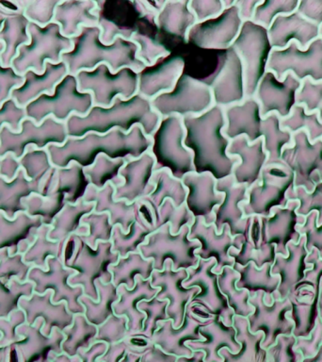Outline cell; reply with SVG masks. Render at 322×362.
I'll return each mask as SVG.
<instances>
[{
    "label": "cell",
    "mask_w": 322,
    "mask_h": 362,
    "mask_svg": "<svg viewBox=\"0 0 322 362\" xmlns=\"http://www.w3.org/2000/svg\"><path fill=\"white\" fill-rule=\"evenodd\" d=\"M152 139L140 126L124 133L113 129L107 134L90 132L81 138L68 137L61 146L50 144L47 147L51 163L56 168H66L71 163H78L82 168L92 166L99 156L116 158H136L149 152Z\"/></svg>",
    "instance_id": "cell-1"
},
{
    "label": "cell",
    "mask_w": 322,
    "mask_h": 362,
    "mask_svg": "<svg viewBox=\"0 0 322 362\" xmlns=\"http://www.w3.org/2000/svg\"><path fill=\"white\" fill-rule=\"evenodd\" d=\"M186 130L184 144L193 155L194 172L209 173L216 180L231 177L239 158L229 155L231 140L223 134L225 109L213 105L200 115L183 117Z\"/></svg>",
    "instance_id": "cell-2"
},
{
    "label": "cell",
    "mask_w": 322,
    "mask_h": 362,
    "mask_svg": "<svg viewBox=\"0 0 322 362\" xmlns=\"http://www.w3.org/2000/svg\"><path fill=\"white\" fill-rule=\"evenodd\" d=\"M160 121V115L153 109L151 100L138 93L129 99L119 96L110 107L93 106L86 115H72L65 126L68 137L81 138L90 132L104 135L113 129L129 133L136 126L141 127L151 137Z\"/></svg>",
    "instance_id": "cell-3"
},
{
    "label": "cell",
    "mask_w": 322,
    "mask_h": 362,
    "mask_svg": "<svg viewBox=\"0 0 322 362\" xmlns=\"http://www.w3.org/2000/svg\"><path fill=\"white\" fill-rule=\"evenodd\" d=\"M72 42V50L61 55V62L66 64L70 75L93 70L103 64L113 74L123 68H131L140 74L146 68L137 58V45L121 37L112 45H105L101 41V28L98 25L82 27L80 33L73 37Z\"/></svg>",
    "instance_id": "cell-4"
},
{
    "label": "cell",
    "mask_w": 322,
    "mask_h": 362,
    "mask_svg": "<svg viewBox=\"0 0 322 362\" xmlns=\"http://www.w3.org/2000/svg\"><path fill=\"white\" fill-rule=\"evenodd\" d=\"M226 126L223 134L230 140L245 136L251 144L264 140L268 153L267 165H281L282 149L292 143L293 134L281 127V119L276 113L263 117L258 101L245 98L242 103L225 109Z\"/></svg>",
    "instance_id": "cell-5"
},
{
    "label": "cell",
    "mask_w": 322,
    "mask_h": 362,
    "mask_svg": "<svg viewBox=\"0 0 322 362\" xmlns=\"http://www.w3.org/2000/svg\"><path fill=\"white\" fill-rule=\"evenodd\" d=\"M28 34L30 42L20 47L11 62V66L19 75H24L28 70L42 74L47 62L59 64L62 54L72 50V39L62 35L61 27L55 22L45 27L30 23Z\"/></svg>",
    "instance_id": "cell-6"
},
{
    "label": "cell",
    "mask_w": 322,
    "mask_h": 362,
    "mask_svg": "<svg viewBox=\"0 0 322 362\" xmlns=\"http://www.w3.org/2000/svg\"><path fill=\"white\" fill-rule=\"evenodd\" d=\"M183 117L169 115L161 118L160 126L151 136V154L155 158V170L168 169L178 180L194 172L193 155L186 148Z\"/></svg>",
    "instance_id": "cell-7"
},
{
    "label": "cell",
    "mask_w": 322,
    "mask_h": 362,
    "mask_svg": "<svg viewBox=\"0 0 322 362\" xmlns=\"http://www.w3.org/2000/svg\"><path fill=\"white\" fill-rule=\"evenodd\" d=\"M93 106V95L79 90L76 76L68 74L56 85L52 95H40L25 110L27 117L39 124L49 116L65 123L72 115H86Z\"/></svg>",
    "instance_id": "cell-8"
},
{
    "label": "cell",
    "mask_w": 322,
    "mask_h": 362,
    "mask_svg": "<svg viewBox=\"0 0 322 362\" xmlns=\"http://www.w3.org/2000/svg\"><path fill=\"white\" fill-rule=\"evenodd\" d=\"M76 76L79 90L93 95V106L110 107L119 96L129 99L138 90V73L131 68H123L113 74L103 64L93 70L80 71Z\"/></svg>",
    "instance_id": "cell-9"
},
{
    "label": "cell",
    "mask_w": 322,
    "mask_h": 362,
    "mask_svg": "<svg viewBox=\"0 0 322 362\" xmlns=\"http://www.w3.org/2000/svg\"><path fill=\"white\" fill-rule=\"evenodd\" d=\"M232 47L239 54L244 66L245 96L254 98L257 87L267 72L271 47L268 28L253 21L243 22Z\"/></svg>",
    "instance_id": "cell-10"
},
{
    "label": "cell",
    "mask_w": 322,
    "mask_h": 362,
    "mask_svg": "<svg viewBox=\"0 0 322 362\" xmlns=\"http://www.w3.org/2000/svg\"><path fill=\"white\" fill-rule=\"evenodd\" d=\"M67 138L65 123L56 121L52 116L45 118L39 124L32 119L25 118L22 122L19 132H13L7 126L0 130V158L11 153L19 160L28 146L45 150L50 144L61 146Z\"/></svg>",
    "instance_id": "cell-11"
},
{
    "label": "cell",
    "mask_w": 322,
    "mask_h": 362,
    "mask_svg": "<svg viewBox=\"0 0 322 362\" xmlns=\"http://www.w3.org/2000/svg\"><path fill=\"white\" fill-rule=\"evenodd\" d=\"M153 109L161 118L169 115L186 117L200 115L214 105L210 88L205 81L184 74L174 90L161 93L151 100Z\"/></svg>",
    "instance_id": "cell-12"
},
{
    "label": "cell",
    "mask_w": 322,
    "mask_h": 362,
    "mask_svg": "<svg viewBox=\"0 0 322 362\" xmlns=\"http://www.w3.org/2000/svg\"><path fill=\"white\" fill-rule=\"evenodd\" d=\"M267 71H270L279 81L287 73H292L299 81L311 78L314 82L322 81V38L318 37L305 50L296 42H291L284 49L271 50Z\"/></svg>",
    "instance_id": "cell-13"
},
{
    "label": "cell",
    "mask_w": 322,
    "mask_h": 362,
    "mask_svg": "<svg viewBox=\"0 0 322 362\" xmlns=\"http://www.w3.org/2000/svg\"><path fill=\"white\" fill-rule=\"evenodd\" d=\"M203 81L210 88L214 105L226 109L245 100L244 66L232 47L222 50L216 70Z\"/></svg>",
    "instance_id": "cell-14"
},
{
    "label": "cell",
    "mask_w": 322,
    "mask_h": 362,
    "mask_svg": "<svg viewBox=\"0 0 322 362\" xmlns=\"http://www.w3.org/2000/svg\"><path fill=\"white\" fill-rule=\"evenodd\" d=\"M243 20L236 4L225 8L215 18L197 22L189 30L186 42L203 49L225 50L232 47L242 30Z\"/></svg>",
    "instance_id": "cell-15"
},
{
    "label": "cell",
    "mask_w": 322,
    "mask_h": 362,
    "mask_svg": "<svg viewBox=\"0 0 322 362\" xmlns=\"http://www.w3.org/2000/svg\"><path fill=\"white\" fill-rule=\"evenodd\" d=\"M299 81L292 73H287L279 81L270 71H267L259 82L254 98L258 101L263 117L276 113L280 119L288 117L296 105V95L301 89Z\"/></svg>",
    "instance_id": "cell-16"
},
{
    "label": "cell",
    "mask_w": 322,
    "mask_h": 362,
    "mask_svg": "<svg viewBox=\"0 0 322 362\" xmlns=\"http://www.w3.org/2000/svg\"><path fill=\"white\" fill-rule=\"evenodd\" d=\"M155 170V158L150 151L141 157L126 160L119 173L121 182L115 187V199L133 204L148 197L154 189L151 180Z\"/></svg>",
    "instance_id": "cell-17"
},
{
    "label": "cell",
    "mask_w": 322,
    "mask_h": 362,
    "mask_svg": "<svg viewBox=\"0 0 322 362\" xmlns=\"http://www.w3.org/2000/svg\"><path fill=\"white\" fill-rule=\"evenodd\" d=\"M271 47L284 49L291 42H296L302 50L319 37V27L308 21L298 11L277 16L268 28Z\"/></svg>",
    "instance_id": "cell-18"
},
{
    "label": "cell",
    "mask_w": 322,
    "mask_h": 362,
    "mask_svg": "<svg viewBox=\"0 0 322 362\" xmlns=\"http://www.w3.org/2000/svg\"><path fill=\"white\" fill-rule=\"evenodd\" d=\"M228 153L239 160L232 174L237 184L248 187L259 180L268 158L263 139L251 144L245 136H239L231 140Z\"/></svg>",
    "instance_id": "cell-19"
},
{
    "label": "cell",
    "mask_w": 322,
    "mask_h": 362,
    "mask_svg": "<svg viewBox=\"0 0 322 362\" xmlns=\"http://www.w3.org/2000/svg\"><path fill=\"white\" fill-rule=\"evenodd\" d=\"M66 75L68 69L64 62L59 64L47 62L45 64L44 72L42 74L34 72L33 70L27 71L23 75L24 82L21 86L11 92V98L18 104V106L25 107L44 93L52 95L56 85Z\"/></svg>",
    "instance_id": "cell-20"
},
{
    "label": "cell",
    "mask_w": 322,
    "mask_h": 362,
    "mask_svg": "<svg viewBox=\"0 0 322 362\" xmlns=\"http://www.w3.org/2000/svg\"><path fill=\"white\" fill-rule=\"evenodd\" d=\"M188 194L186 205L194 216H205L210 214L222 204L223 194L217 192V180L209 173H189L182 178Z\"/></svg>",
    "instance_id": "cell-21"
},
{
    "label": "cell",
    "mask_w": 322,
    "mask_h": 362,
    "mask_svg": "<svg viewBox=\"0 0 322 362\" xmlns=\"http://www.w3.org/2000/svg\"><path fill=\"white\" fill-rule=\"evenodd\" d=\"M97 1L65 0L56 6L53 22L61 27L62 35L72 39L80 33L82 27H95L99 23Z\"/></svg>",
    "instance_id": "cell-22"
},
{
    "label": "cell",
    "mask_w": 322,
    "mask_h": 362,
    "mask_svg": "<svg viewBox=\"0 0 322 362\" xmlns=\"http://www.w3.org/2000/svg\"><path fill=\"white\" fill-rule=\"evenodd\" d=\"M281 165L290 167L299 174L322 170V139L311 143L304 130L294 133L292 143L282 149Z\"/></svg>",
    "instance_id": "cell-23"
},
{
    "label": "cell",
    "mask_w": 322,
    "mask_h": 362,
    "mask_svg": "<svg viewBox=\"0 0 322 362\" xmlns=\"http://www.w3.org/2000/svg\"><path fill=\"white\" fill-rule=\"evenodd\" d=\"M185 59L177 56L164 62L157 69L141 72L138 74V93L152 100L161 93L172 92L183 75Z\"/></svg>",
    "instance_id": "cell-24"
},
{
    "label": "cell",
    "mask_w": 322,
    "mask_h": 362,
    "mask_svg": "<svg viewBox=\"0 0 322 362\" xmlns=\"http://www.w3.org/2000/svg\"><path fill=\"white\" fill-rule=\"evenodd\" d=\"M28 1H16L18 10L10 11L3 22L0 30V42L4 45V50L0 54L3 66H11V62L18 54L20 47L30 42L28 25L30 21L25 16V8Z\"/></svg>",
    "instance_id": "cell-25"
},
{
    "label": "cell",
    "mask_w": 322,
    "mask_h": 362,
    "mask_svg": "<svg viewBox=\"0 0 322 362\" xmlns=\"http://www.w3.org/2000/svg\"><path fill=\"white\" fill-rule=\"evenodd\" d=\"M189 1L191 0L166 1L155 18L157 28L179 37L186 42L189 30L198 22L193 11L189 8Z\"/></svg>",
    "instance_id": "cell-26"
},
{
    "label": "cell",
    "mask_w": 322,
    "mask_h": 362,
    "mask_svg": "<svg viewBox=\"0 0 322 362\" xmlns=\"http://www.w3.org/2000/svg\"><path fill=\"white\" fill-rule=\"evenodd\" d=\"M41 189L28 180L23 170H20L13 181L0 177V211L13 216L23 208L21 200L32 194H40Z\"/></svg>",
    "instance_id": "cell-27"
},
{
    "label": "cell",
    "mask_w": 322,
    "mask_h": 362,
    "mask_svg": "<svg viewBox=\"0 0 322 362\" xmlns=\"http://www.w3.org/2000/svg\"><path fill=\"white\" fill-rule=\"evenodd\" d=\"M151 181L154 184V189L148 197L153 204L162 206L169 198L177 208H180L186 202L188 191L182 180L174 177L168 169L155 170Z\"/></svg>",
    "instance_id": "cell-28"
},
{
    "label": "cell",
    "mask_w": 322,
    "mask_h": 362,
    "mask_svg": "<svg viewBox=\"0 0 322 362\" xmlns=\"http://www.w3.org/2000/svg\"><path fill=\"white\" fill-rule=\"evenodd\" d=\"M19 163L28 180L35 183L42 191V185L54 168L47 150L28 146L25 154L19 158Z\"/></svg>",
    "instance_id": "cell-29"
},
{
    "label": "cell",
    "mask_w": 322,
    "mask_h": 362,
    "mask_svg": "<svg viewBox=\"0 0 322 362\" xmlns=\"http://www.w3.org/2000/svg\"><path fill=\"white\" fill-rule=\"evenodd\" d=\"M281 127L291 133L304 130L307 133L311 143L322 139V122L319 120L318 113L307 112L304 105L296 104L291 115L282 119Z\"/></svg>",
    "instance_id": "cell-30"
},
{
    "label": "cell",
    "mask_w": 322,
    "mask_h": 362,
    "mask_svg": "<svg viewBox=\"0 0 322 362\" xmlns=\"http://www.w3.org/2000/svg\"><path fill=\"white\" fill-rule=\"evenodd\" d=\"M124 164H126V160L124 158L112 160L107 156L102 154L96 158L92 166L83 168V171L90 185L97 189H103L107 184L114 183L113 180H117L121 184V180L119 177V173Z\"/></svg>",
    "instance_id": "cell-31"
},
{
    "label": "cell",
    "mask_w": 322,
    "mask_h": 362,
    "mask_svg": "<svg viewBox=\"0 0 322 362\" xmlns=\"http://www.w3.org/2000/svg\"><path fill=\"white\" fill-rule=\"evenodd\" d=\"M130 41L138 45L137 58L146 65V67L153 66L161 58L169 55V50L165 45L136 30L132 34Z\"/></svg>",
    "instance_id": "cell-32"
},
{
    "label": "cell",
    "mask_w": 322,
    "mask_h": 362,
    "mask_svg": "<svg viewBox=\"0 0 322 362\" xmlns=\"http://www.w3.org/2000/svg\"><path fill=\"white\" fill-rule=\"evenodd\" d=\"M299 3V1H261L256 6L251 21L268 28L277 16L282 14L287 16L297 11Z\"/></svg>",
    "instance_id": "cell-33"
},
{
    "label": "cell",
    "mask_w": 322,
    "mask_h": 362,
    "mask_svg": "<svg viewBox=\"0 0 322 362\" xmlns=\"http://www.w3.org/2000/svg\"><path fill=\"white\" fill-rule=\"evenodd\" d=\"M296 104L304 105L307 112L318 113L322 122V81L314 82L311 78L302 81L301 89L297 93Z\"/></svg>",
    "instance_id": "cell-34"
},
{
    "label": "cell",
    "mask_w": 322,
    "mask_h": 362,
    "mask_svg": "<svg viewBox=\"0 0 322 362\" xmlns=\"http://www.w3.org/2000/svg\"><path fill=\"white\" fill-rule=\"evenodd\" d=\"M61 0H33L25 8V16L30 23L45 27L53 22L56 6Z\"/></svg>",
    "instance_id": "cell-35"
},
{
    "label": "cell",
    "mask_w": 322,
    "mask_h": 362,
    "mask_svg": "<svg viewBox=\"0 0 322 362\" xmlns=\"http://www.w3.org/2000/svg\"><path fill=\"white\" fill-rule=\"evenodd\" d=\"M25 118L28 117L25 107L18 106L11 98L0 106V130L7 126L13 132H19Z\"/></svg>",
    "instance_id": "cell-36"
},
{
    "label": "cell",
    "mask_w": 322,
    "mask_h": 362,
    "mask_svg": "<svg viewBox=\"0 0 322 362\" xmlns=\"http://www.w3.org/2000/svg\"><path fill=\"white\" fill-rule=\"evenodd\" d=\"M24 76L19 75L13 66H3L0 62V106L11 98V92L21 86Z\"/></svg>",
    "instance_id": "cell-37"
},
{
    "label": "cell",
    "mask_w": 322,
    "mask_h": 362,
    "mask_svg": "<svg viewBox=\"0 0 322 362\" xmlns=\"http://www.w3.org/2000/svg\"><path fill=\"white\" fill-rule=\"evenodd\" d=\"M189 8L193 11L198 22L215 18L225 10V3L220 0H191Z\"/></svg>",
    "instance_id": "cell-38"
},
{
    "label": "cell",
    "mask_w": 322,
    "mask_h": 362,
    "mask_svg": "<svg viewBox=\"0 0 322 362\" xmlns=\"http://www.w3.org/2000/svg\"><path fill=\"white\" fill-rule=\"evenodd\" d=\"M297 11L308 21L322 25V1H299Z\"/></svg>",
    "instance_id": "cell-39"
},
{
    "label": "cell",
    "mask_w": 322,
    "mask_h": 362,
    "mask_svg": "<svg viewBox=\"0 0 322 362\" xmlns=\"http://www.w3.org/2000/svg\"><path fill=\"white\" fill-rule=\"evenodd\" d=\"M20 170L21 166H20L19 160L11 153H8L4 157L0 158V177H4L6 180L13 181Z\"/></svg>",
    "instance_id": "cell-40"
},
{
    "label": "cell",
    "mask_w": 322,
    "mask_h": 362,
    "mask_svg": "<svg viewBox=\"0 0 322 362\" xmlns=\"http://www.w3.org/2000/svg\"><path fill=\"white\" fill-rule=\"evenodd\" d=\"M177 358L169 355L157 347L150 348L147 352L141 355V362H177Z\"/></svg>",
    "instance_id": "cell-41"
},
{
    "label": "cell",
    "mask_w": 322,
    "mask_h": 362,
    "mask_svg": "<svg viewBox=\"0 0 322 362\" xmlns=\"http://www.w3.org/2000/svg\"><path fill=\"white\" fill-rule=\"evenodd\" d=\"M260 2L261 1H258V0L257 1H254V0H250V1H234V4L239 8L240 17H242L243 22L251 21L254 10Z\"/></svg>",
    "instance_id": "cell-42"
},
{
    "label": "cell",
    "mask_w": 322,
    "mask_h": 362,
    "mask_svg": "<svg viewBox=\"0 0 322 362\" xmlns=\"http://www.w3.org/2000/svg\"><path fill=\"white\" fill-rule=\"evenodd\" d=\"M107 351L106 345L104 344H97L95 346L90 348L83 356V362H102L100 359L97 361V358H101Z\"/></svg>",
    "instance_id": "cell-43"
},
{
    "label": "cell",
    "mask_w": 322,
    "mask_h": 362,
    "mask_svg": "<svg viewBox=\"0 0 322 362\" xmlns=\"http://www.w3.org/2000/svg\"><path fill=\"white\" fill-rule=\"evenodd\" d=\"M203 358H205V354L201 351H195L193 355L191 356H180L177 362H205Z\"/></svg>",
    "instance_id": "cell-44"
},
{
    "label": "cell",
    "mask_w": 322,
    "mask_h": 362,
    "mask_svg": "<svg viewBox=\"0 0 322 362\" xmlns=\"http://www.w3.org/2000/svg\"><path fill=\"white\" fill-rule=\"evenodd\" d=\"M10 11H11L5 10V8H3L1 6H0V30H1L3 22L7 18ZM3 50H4V45H3V42H0V54L3 52Z\"/></svg>",
    "instance_id": "cell-45"
},
{
    "label": "cell",
    "mask_w": 322,
    "mask_h": 362,
    "mask_svg": "<svg viewBox=\"0 0 322 362\" xmlns=\"http://www.w3.org/2000/svg\"><path fill=\"white\" fill-rule=\"evenodd\" d=\"M141 353L131 354L129 353L121 362H141Z\"/></svg>",
    "instance_id": "cell-46"
},
{
    "label": "cell",
    "mask_w": 322,
    "mask_h": 362,
    "mask_svg": "<svg viewBox=\"0 0 322 362\" xmlns=\"http://www.w3.org/2000/svg\"><path fill=\"white\" fill-rule=\"evenodd\" d=\"M319 37L322 38V25L319 27Z\"/></svg>",
    "instance_id": "cell-47"
}]
</instances>
